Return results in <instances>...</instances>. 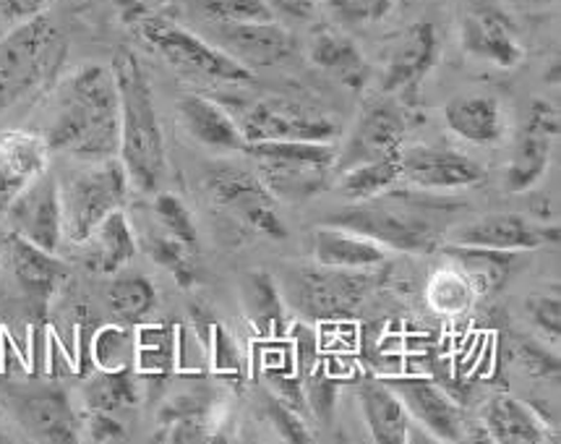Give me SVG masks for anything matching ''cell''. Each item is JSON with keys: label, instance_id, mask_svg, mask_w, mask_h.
I'll use <instances>...</instances> for the list:
<instances>
[{"label": "cell", "instance_id": "cell-26", "mask_svg": "<svg viewBox=\"0 0 561 444\" xmlns=\"http://www.w3.org/2000/svg\"><path fill=\"white\" fill-rule=\"evenodd\" d=\"M358 406L376 444H405L410 440V413L405 402L385 377H366L358 382Z\"/></svg>", "mask_w": 561, "mask_h": 444}, {"label": "cell", "instance_id": "cell-33", "mask_svg": "<svg viewBox=\"0 0 561 444\" xmlns=\"http://www.w3.org/2000/svg\"><path fill=\"white\" fill-rule=\"evenodd\" d=\"M107 309L123 325H141L157 306L152 280L144 275H118L107 285Z\"/></svg>", "mask_w": 561, "mask_h": 444}, {"label": "cell", "instance_id": "cell-37", "mask_svg": "<svg viewBox=\"0 0 561 444\" xmlns=\"http://www.w3.org/2000/svg\"><path fill=\"white\" fill-rule=\"evenodd\" d=\"M473 298V288H470L468 280H465L455 266H451V270L436 272L434 280L428 283L431 306L442 314H460L465 309H470Z\"/></svg>", "mask_w": 561, "mask_h": 444}, {"label": "cell", "instance_id": "cell-10", "mask_svg": "<svg viewBox=\"0 0 561 444\" xmlns=\"http://www.w3.org/2000/svg\"><path fill=\"white\" fill-rule=\"evenodd\" d=\"M209 196L222 209L236 212L251 230L266 238H285L287 228L277 212V200L259 175L238 166L215 168L207 175Z\"/></svg>", "mask_w": 561, "mask_h": 444}, {"label": "cell", "instance_id": "cell-36", "mask_svg": "<svg viewBox=\"0 0 561 444\" xmlns=\"http://www.w3.org/2000/svg\"><path fill=\"white\" fill-rule=\"evenodd\" d=\"M152 215L157 225H160L162 234L178 238L191 249L198 246V230H196V220L191 215V209L183 204L181 196L170 194V191H154V202H152Z\"/></svg>", "mask_w": 561, "mask_h": 444}, {"label": "cell", "instance_id": "cell-6", "mask_svg": "<svg viewBox=\"0 0 561 444\" xmlns=\"http://www.w3.org/2000/svg\"><path fill=\"white\" fill-rule=\"evenodd\" d=\"M126 170L118 157L84 162L60 183V212H64V238L79 246L98 225L128 202Z\"/></svg>", "mask_w": 561, "mask_h": 444}, {"label": "cell", "instance_id": "cell-14", "mask_svg": "<svg viewBox=\"0 0 561 444\" xmlns=\"http://www.w3.org/2000/svg\"><path fill=\"white\" fill-rule=\"evenodd\" d=\"M215 45L249 71L290 64L298 56V43L275 19L249 24H211Z\"/></svg>", "mask_w": 561, "mask_h": 444}, {"label": "cell", "instance_id": "cell-4", "mask_svg": "<svg viewBox=\"0 0 561 444\" xmlns=\"http://www.w3.org/2000/svg\"><path fill=\"white\" fill-rule=\"evenodd\" d=\"M259 162V178L277 202H306L327 189L334 173V141H259L245 147Z\"/></svg>", "mask_w": 561, "mask_h": 444}, {"label": "cell", "instance_id": "cell-28", "mask_svg": "<svg viewBox=\"0 0 561 444\" xmlns=\"http://www.w3.org/2000/svg\"><path fill=\"white\" fill-rule=\"evenodd\" d=\"M79 246L84 249V262L89 270L100 272V275L121 272L139 251L134 228L123 209L111 212Z\"/></svg>", "mask_w": 561, "mask_h": 444}, {"label": "cell", "instance_id": "cell-5", "mask_svg": "<svg viewBox=\"0 0 561 444\" xmlns=\"http://www.w3.org/2000/svg\"><path fill=\"white\" fill-rule=\"evenodd\" d=\"M64 56V39L50 16L39 13L0 37V111L26 98Z\"/></svg>", "mask_w": 561, "mask_h": 444}, {"label": "cell", "instance_id": "cell-8", "mask_svg": "<svg viewBox=\"0 0 561 444\" xmlns=\"http://www.w3.org/2000/svg\"><path fill=\"white\" fill-rule=\"evenodd\" d=\"M379 285L376 270H334V266H304L285 280L290 306L311 322H340L355 317Z\"/></svg>", "mask_w": 561, "mask_h": 444}, {"label": "cell", "instance_id": "cell-40", "mask_svg": "<svg viewBox=\"0 0 561 444\" xmlns=\"http://www.w3.org/2000/svg\"><path fill=\"white\" fill-rule=\"evenodd\" d=\"M94 358L102 368H126L134 358V340L123 327H105L94 340Z\"/></svg>", "mask_w": 561, "mask_h": 444}, {"label": "cell", "instance_id": "cell-19", "mask_svg": "<svg viewBox=\"0 0 561 444\" xmlns=\"http://www.w3.org/2000/svg\"><path fill=\"white\" fill-rule=\"evenodd\" d=\"M389 387L400 395L405 402L410 419H415L434 434L439 442H462L465 440V415L462 408L449 392L436 385L434 379L426 377H410V374H400V377H385Z\"/></svg>", "mask_w": 561, "mask_h": 444}, {"label": "cell", "instance_id": "cell-18", "mask_svg": "<svg viewBox=\"0 0 561 444\" xmlns=\"http://www.w3.org/2000/svg\"><path fill=\"white\" fill-rule=\"evenodd\" d=\"M402 181L421 191L473 189L485 178L481 162L449 147H413L400 155Z\"/></svg>", "mask_w": 561, "mask_h": 444}, {"label": "cell", "instance_id": "cell-20", "mask_svg": "<svg viewBox=\"0 0 561 444\" xmlns=\"http://www.w3.org/2000/svg\"><path fill=\"white\" fill-rule=\"evenodd\" d=\"M439 58V34L431 22L408 26L387 56L381 87L389 94H410L423 84Z\"/></svg>", "mask_w": 561, "mask_h": 444}, {"label": "cell", "instance_id": "cell-15", "mask_svg": "<svg viewBox=\"0 0 561 444\" xmlns=\"http://www.w3.org/2000/svg\"><path fill=\"white\" fill-rule=\"evenodd\" d=\"M451 243L483 246L499 251H536L559 243L557 225H543L517 212H494L451 230Z\"/></svg>", "mask_w": 561, "mask_h": 444}, {"label": "cell", "instance_id": "cell-46", "mask_svg": "<svg viewBox=\"0 0 561 444\" xmlns=\"http://www.w3.org/2000/svg\"><path fill=\"white\" fill-rule=\"evenodd\" d=\"M264 3L275 13V19L283 16L287 22H311L319 0H264Z\"/></svg>", "mask_w": 561, "mask_h": 444}, {"label": "cell", "instance_id": "cell-47", "mask_svg": "<svg viewBox=\"0 0 561 444\" xmlns=\"http://www.w3.org/2000/svg\"><path fill=\"white\" fill-rule=\"evenodd\" d=\"M0 442H9V436H5V432H3V426H0Z\"/></svg>", "mask_w": 561, "mask_h": 444}, {"label": "cell", "instance_id": "cell-43", "mask_svg": "<svg viewBox=\"0 0 561 444\" xmlns=\"http://www.w3.org/2000/svg\"><path fill=\"white\" fill-rule=\"evenodd\" d=\"M266 415H270L272 426H275V432L283 436L285 442H313L309 426L304 423V413L285 406L283 400L272 398L266 402Z\"/></svg>", "mask_w": 561, "mask_h": 444}, {"label": "cell", "instance_id": "cell-11", "mask_svg": "<svg viewBox=\"0 0 561 444\" xmlns=\"http://www.w3.org/2000/svg\"><path fill=\"white\" fill-rule=\"evenodd\" d=\"M402 139H405L402 107L392 100L374 102L360 113L345 145L337 147L334 173H342L353 166H364V162L397 160L402 155Z\"/></svg>", "mask_w": 561, "mask_h": 444}, {"label": "cell", "instance_id": "cell-31", "mask_svg": "<svg viewBox=\"0 0 561 444\" xmlns=\"http://www.w3.org/2000/svg\"><path fill=\"white\" fill-rule=\"evenodd\" d=\"M87 411L115 413L128 411L139 402V382H136L131 368H102L94 377L87 379L81 389Z\"/></svg>", "mask_w": 561, "mask_h": 444}, {"label": "cell", "instance_id": "cell-29", "mask_svg": "<svg viewBox=\"0 0 561 444\" xmlns=\"http://www.w3.org/2000/svg\"><path fill=\"white\" fill-rule=\"evenodd\" d=\"M309 58L313 66L321 68L324 73H330V77L334 81H340V84L351 89H360L366 84L368 64L364 50L340 30L321 26V30L313 32Z\"/></svg>", "mask_w": 561, "mask_h": 444}, {"label": "cell", "instance_id": "cell-16", "mask_svg": "<svg viewBox=\"0 0 561 444\" xmlns=\"http://www.w3.org/2000/svg\"><path fill=\"white\" fill-rule=\"evenodd\" d=\"M13 419L30 434V440L50 444L79 442L81 423L73 411L71 398L60 387H34L16 392L11 400Z\"/></svg>", "mask_w": 561, "mask_h": 444}, {"label": "cell", "instance_id": "cell-48", "mask_svg": "<svg viewBox=\"0 0 561 444\" xmlns=\"http://www.w3.org/2000/svg\"><path fill=\"white\" fill-rule=\"evenodd\" d=\"M533 3H549V0H533Z\"/></svg>", "mask_w": 561, "mask_h": 444}, {"label": "cell", "instance_id": "cell-44", "mask_svg": "<svg viewBox=\"0 0 561 444\" xmlns=\"http://www.w3.org/2000/svg\"><path fill=\"white\" fill-rule=\"evenodd\" d=\"M84 434L89 442L111 444V442H126L128 432L126 426L118 421L115 413H102V411H89L84 421Z\"/></svg>", "mask_w": 561, "mask_h": 444}, {"label": "cell", "instance_id": "cell-41", "mask_svg": "<svg viewBox=\"0 0 561 444\" xmlns=\"http://www.w3.org/2000/svg\"><path fill=\"white\" fill-rule=\"evenodd\" d=\"M211 434H215V423L202 408H186L175 415L173 423H168L170 442H211L215 440Z\"/></svg>", "mask_w": 561, "mask_h": 444}, {"label": "cell", "instance_id": "cell-38", "mask_svg": "<svg viewBox=\"0 0 561 444\" xmlns=\"http://www.w3.org/2000/svg\"><path fill=\"white\" fill-rule=\"evenodd\" d=\"M198 9L211 24H249L275 19L264 0H198Z\"/></svg>", "mask_w": 561, "mask_h": 444}, {"label": "cell", "instance_id": "cell-30", "mask_svg": "<svg viewBox=\"0 0 561 444\" xmlns=\"http://www.w3.org/2000/svg\"><path fill=\"white\" fill-rule=\"evenodd\" d=\"M444 254L455 262V270L468 280L476 296H489V293L502 288L517 262V251H499L462 243L444 246Z\"/></svg>", "mask_w": 561, "mask_h": 444}, {"label": "cell", "instance_id": "cell-7", "mask_svg": "<svg viewBox=\"0 0 561 444\" xmlns=\"http://www.w3.org/2000/svg\"><path fill=\"white\" fill-rule=\"evenodd\" d=\"M327 223L368 236L387 251L392 249L402 254H428L444 241L439 223L434 217L421 215L410 204H392L389 194L368 202H355L347 209L334 212Z\"/></svg>", "mask_w": 561, "mask_h": 444}, {"label": "cell", "instance_id": "cell-27", "mask_svg": "<svg viewBox=\"0 0 561 444\" xmlns=\"http://www.w3.org/2000/svg\"><path fill=\"white\" fill-rule=\"evenodd\" d=\"M313 262L334 270L371 272L387 262V249L355 230L327 225L313 234Z\"/></svg>", "mask_w": 561, "mask_h": 444}, {"label": "cell", "instance_id": "cell-2", "mask_svg": "<svg viewBox=\"0 0 561 444\" xmlns=\"http://www.w3.org/2000/svg\"><path fill=\"white\" fill-rule=\"evenodd\" d=\"M111 71L118 89L121 113L118 160L131 189L141 194H154L168 178V149L152 84L131 50L115 53Z\"/></svg>", "mask_w": 561, "mask_h": 444}, {"label": "cell", "instance_id": "cell-24", "mask_svg": "<svg viewBox=\"0 0 561 444\" xmlns=\"http://www.w3.org/2000/svg\"><path fill=\"white\" fill-rule=\"evenodd\" d=\"M481 429L489 442L499 444H543L553 442V432L536 408L528 402L496 395L483 406Z\"/></svg>", "mask_w": 561, "mask_h": 444}, {"label": "cell", "instance_id": "cell-35", "mask_svg": "<svg viewBox=\"0 0 561 444\" xmlns=\"http://www.w3.org/2000/svg\"><path fill=\"white\" fill-rule=\"evenodd\" d=\"M149 257L154 264H160L162 270L170 272V277L175 280L181 288H191L196 280V249H191L178 238L168 234H154L147 243Z\"/></svg>", "mask_w": 561, "mask_h": 444}, {"label": "cell", "instance_id": "cell-45", "mask_svg": "<svg viewBox=\"0 0 561 444\" xmlns=\"http://www.w3.org/2000/svg\"><path fill=\"white\" fill-rule=\"evenodd\" d=\"M50 0H0V26L11 30V26L30 22V19L45 13Z\"/></svg>", "mask_w": 561, "mask_h": 444}, {"label": "cell", "instance_id": "cell-13", "mask_svg": "<svg viewBox=\"0 0 561 444\" xmlns=\"http://www.w3.org/2000/svg\"><path fill=\"white\" fill-rule=\"evenodd\" d=\"M559 139V111L549 100H533L528 121L519 134L510 168L504 173V186L510 194H525L540 178L549 173L553 147Z\"/></svg>", "mask_w": 561, "mask_h": 444}, {"label": "cell", "instance_id": "cell-39", "mask_svg": "<svg viewBox=\"0 0 561 444\" xmlns=\"http://www.w3.org/2000/svg\"><path fill=\"white\" fill-rule=\"evenodd\" d=\"M400 0H324L330 13L342 24L364 26L387 19Z\"/></svg>", "mask_w": 561, "mask_h": 444}, {"label": "cell", "instance_id": "cell-9", "mask_svg": "<svg viewBox=\"0 0 561 444\" xmlns=\"http://www.w3.org/2000/svg\"><path fill=\"white\" fill-rule=\"evenodd\" d=\"M249 145L259 141H334L340 121L319 107L287 98H264L230 113Z\"/></svg>", "mask_w": 561, "mask_h": 444}, {"label": "cell", "instance_id": "cell-25", "mask_svg": "<svg viewBox=\"0 0 561 444\" xmlns=\"http://www.w3.org/2000/svg\"><path fill=\"white\" fill-rule=\"evenodd\" d=\"M444 123L457 139L476 147H491L502 141L506 132L502 105L491 94H455L444 105Z\"/></svg>", "mask_w": 561, "mask_h": 444}, {"label": "cell", "instance_id": "cell-12", "mask_svg": "<svg viewBox=\"0 0 561 444\" xmlns=\"http://www.w3.org/2000/svg\"><path fill=\"white\" fill-rule=\"evenodd\" d=\"M11 234L26 238L39 249L58 254L64 243V212H60V181L50 170L34 178L11 207L3 212Z\"/></svg>", "mask_w": 561, "mask_h": 444}, {"label": "cell", "instance_id": "cell-23", "mask_svg": "<svg viewBox=\"0 0 561 444\" xmlns=\"http://www.w3.org/2000/svg\"><path fill=\"white\" fill-rule=\"evenodd\" d=\"M178 121L198 147L211 152H245L249 147L230 111L204 94H183L178 100Z\"/></svg>", "mask_w": 561, "mask_h": 444}, {"label": "cell", "instance_id": "cell-1", "mask_svg": "<svg viewBox=\"0 0 561 444\" xmlns=\"http://www.w3.org/2000/svg\"><path fill=\"white\" fill-rule=\"evenodd\" d=\"M43 139L50 155H68L81 162L118 157L121 113L111 68L87 64L60 84Z\"/></svg>", "mask_w": 561, "mask_h": 444}, {"label": "cell", "instance_id": "cell-22", "mask_svg": "<svg viewBox=\"0 0 561 444\" xmlns=\"http://www.w3.org/2000/svg\"><path fill=\"white\" fill-rule=\"evenodd\" d=\"M47 166H50V149L43 134H0V217L34 178L45 173Z\"/></svg>", "mask_w": 561, "mask_h": 444}, {"label": "cell", "instance_id": "cell-42", "mask_svg": "<svg viewBox=\"0 0 561 444\" xmlns=\"http://www.w3.org/2000/svg\"><path fill=\"white\" fill-rule=\"evenodd\" d=\"M528 314L530 322L536 325V330L543 334V338L559 343L561 338V300L559 293H540V296H533L528 300Z\"/></svg>", "mask_w": 561, "mask_h": 444}, {"label": "cell", "instance_id": "cell-3", "mask_svg": "<svg viewBox=\"0 0 561 444\" xmlns=\"http://www.w3.org/2000/svg\"><path fill=\"white\" fill-rule=\"evenodd\" d=\"M128 22L134 24L139 37L152 47L157 56L186 77L198 81H222V84H249L253 79V71L232 60L215 43L175 24L173 19L147 11L136 0H131Z\"/></svg>", "mask_w": 561, "mask_h": 444}, {"label": "cell", "instance_id": "cell-32", "mask_svg": "<svg viewBox=\"0 0 561 444\" xmlns=\"http://www.w3.org/2000/svg\"><path fill=\"white\" fill-rule=\"evenodd\" d=\"M400 183H402L400 157H397V160L364 162V166H353L337 173L340 196L351 204L376 200V196L387 194V191H394Z\"/></svg>", "mask_w": 561, "mask_h": 444}, {"label": "cell", "instance_id": "cell-21", "mask_svg": "<svg viewBox=\"0 0 561 444\" xmlns=\"http://www.w3.org/2000/svg\"><path fill=\"white\" fill-rule=\"evenodd\" d=\"M3 257L19 288L37 306H47L68 277L66 264L53 251L39 249L11 230L3 238Z\"/></svg>", "mask_w": 561, "mask_h": 444}, {"label": "cell", "instance_id": "cell-34", "mask_svg": "<svg viewBox=\"0 0 561 444\" xmlns=\"http://www.w3.org/2000/svg\"><path fill=\"white\" fill-rule=\"evenodd\" d=\"M245 309H249L251 325H256L259 332L275 334L285 327L283 300L272 283L270 275H251L245 283Z\"/></svg>", "mask_w": 561, "mask_h": 444}, {"label": "cell", "instance_id": "cell-17", "mask_svg": "<svg viewBox=\"0 0 561 444\" xmlns=\"http://www.w3.org/2000/svg\"><path fill=\"white\" fill-rule=\"evenodd\" d=\"M460 45L470 58L496 68H517L525 58L515 24L502 9L489 3L470 5L460 24Z\"/></svg>", "mask_w": 561, "mask_h": 444}]
</instances>
